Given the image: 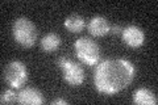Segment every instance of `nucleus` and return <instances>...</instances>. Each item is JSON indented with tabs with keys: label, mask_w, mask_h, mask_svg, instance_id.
<instances>
[{
	"label": "nucleus",
	"mask_w": 158,
	"mask_h": 105,
	"mask_svg": "<svg viewBox=\"0 0 158 105\" xmlns=\"http://www.w3.org/2000/svg\"><path fill=\"white\" fill-rule=\"evenodd\" d=\"M135 78V66L123 58L106 59L94 72V83L99 92L113 95L123 91Z\"/></svg>",
	"instance_id": "nucleus-1"
},
{
	"label": "nucleus",
	"mask_w": 158,
	"mask_h": 105,
	"mask_svg": "<svg viewBox=\"0 0 158 105\" xmlns=\"http://www.w3.org/2000/svg\"><path fill=\"white\" fill-rule=\"evenodd\" d=\"M12 33L16 42L24 47H32L36 43L38 36L36 25L27 17H19L15 20Z\"/></svg>",
	"instance_id": "nucleus-2"
},
{
	"label": "nucleus",
	"mask_w": 158,
	"mask_h": 105,
	"mask_svg": "<svg viewBox=\"0 0 158 105\" xmlns=\"http://www.w3.org/2000/svg\"><path fill=\"white\" fill-rule=\"evenodd\" d=\"M74 47H75L77 57L88 66L96 64L100 59V47L94 39L88 37L78 38L74 43Z\"/></svg>",
	"instance_id": "nucleus-3"
},
{
	"label": "nucleus",
	"mask_w": 158,
	"mask_h": 105,
	"mask_svg": "<svg viewBox=\"0 0 158 105\" xmlns=\"http://www.w3.org/2000/svg\"><path fill=\"white\" fill-rule=\"evenodd\" d=\"M57 63L61 67L63 72V79H65V82L67 84L77 87V86H81L85 82V71H83V68L78 63L73 62L71 59H67L65 57L58 58Z\"/></svg>",
	"instance_id": "nucleus-4"
},
{
	"label": "nucleus",
	"mask_w": 158,
	"mask_h": 105,
	"mask_svg": "<svg viewBox=\"0 0 158 105\" xmlns=\"http://www.w3.org/2000/svg\"><path fill=\"white\" fill-rule=\"evenodd\" d=\"M4 79L12 88H21L28 80L25 64L20 61H12L4 67Z\"/></svg>",
	"instance_id": "nucleus-5"
},
{
	"label": "nucleus",
	"mask_w": 158,
	"mask_h": 105,
	"mask_svg": "<svg viewBox=\"0 0 158 105\" xmlns=\"http://www.w3.org/2000/svg\"><path fill=\"white\" fill-rule=\"evenodd\" d=\"M123 41L131 47H140L145 41V33L136 25H128L121 30Z\"/></svg>",
	"instance_id": "nucleus-6"
},
{
	"label": "nucleus",
	"mask_w": 158,
	"mask_h": 105,
	"mask_svg": "<svg viewBox=\"0 0 158 105\" xmlns=\"http://www.w3.org/2000/svg\"><path fill=\"white\" fill-rule=\"evenodd\" d=\"M44 101H45L44 95L40 92L37 88H33V87L24 88L17 95V103L19 104L40 105V104H44Z\"/></svg>",
	"instance_id": "nucleus-7"
},
{
	"label": "nucleus",
	"mask_w": 158,
	"mask_h": 105,
	"mask_svg": "<svg viewBox=\"0 0 158 105\" xmlns=\"http://www.w3.org/2000/svg\"><path fill=\"white\" fill-rule=\"evenodd\" d=\"M88 32L94 37H103L110 33V22L103 16H94L88 24Z\"/></svg>",
	"instance_id": "nucleus-8"
},
{
	"label": "nucleus",
	"mask_w": 158,
	"mask_h": 105,
	"mask_svg": "<svg viewBox=\"0 0 158 105\" xmlns=\"http://www.w3.org/2000/svg\"><path fill=\"white\" fill-rule=\"evenodd\" d=\"M133 103L140 105H156L158 103L157 96L148 88H138L133 93Z\"/></svg>",
	"instance_id": "nucleus-9"
},
{
	"label": "nucleus",
	"mask_w": 158,
	"mask_h": 105,
	"mask_svg": "<svg viewBox=\"0 0 158 105\" xmlns=\"http://www.w3.org/2000/svg\"><path fill=\"white\" fill-rule=\"evenodd\" d=\"M85 25H86L85 18L77 13L70 14V16L66 17V20H65V26H66L67 30H70L71 33L82 32L83 28H85Z\"/></svg>",
	"instance_id": "nucleus-10"
},
{
	"label": "nucleus",
	"mask_w": 158,
	"mask_h": 105,
	"mask_svg": "<svg viewBox=\"0 0 158 105\" xmlns=\"http://www.w3.org/2000/svg\"><path fill=\"white\" fill-rule=\"evenodd\" d=\"M59 46H61V37L56 33H49L46 36H44L41 39V47L46 53L56 51Z\"/></svg>",
	"instance_id": "nucleus-11"
},
{
	"label": "nucleus",
	"mask_w": 158,
	"mask_h": 105,
	"mask_svg": "<svg viewBox=\"0 0 158 105\" xmlns=\"http://www.w3.org/2000/svg\"><path fill=\"white\" fill-rule=\"evenodd\" d=\"M17 101V96L12 89H6V91L2 92V96H0V103L2 104H11Z\"/></svg>",
	"instance_id": "nucleus-12"
},
{
	"label": "nucleus",
	"mask_w": 158,
	"mask_h": 105,
	"mask_svg": "<svg viewBox=\"0 0 158 105\" xmlns=\"http://www.w3.org/2000/svg\"><path fill=\"white\" fill-rule=\"evenodd\" d=\"M121 26L120 25H112V26H110V32L112 34H118V33H121Z\"/></svg>",
	"instance_id": "nucleus-13"
},
{
	"label": "nucleus",
	"mask_w": 158,
	"mask_h": 105,
	"mask_svg": "<svg viewBox=\"0 0 158 105\" xmlns=\"http://www.w3.org/2000/svg\"><path fill=\"white\" fill-rule=\"evenodd\" d=\"M53 105H56V104H61V105H67V101L66 100H62V99H56V100H53L52 101Z\"/></svg>",
	"instance_id": "nucleus-14"
}]
</instances>
